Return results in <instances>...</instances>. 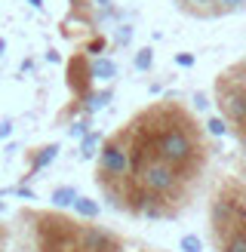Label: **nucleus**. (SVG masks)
<instances>
[{"label": "nucleus", "mask_w": 246, "mask_h": 252, "mask_svg": "<svg viewBox=\"0 0 246 252\" xmlns=\"http://www.w3.org/2000/svg\"><path fill=\"white\" fill-rule=\"evenodd\" d=\"M98 142H102V138H98L95 132H90V135H83V142H80V157H83V160H90V157H95V154H98Z\"/></svg>", "instance_id": "nucleus-13"}, {"label": "nucleus", "mask_w": 246, "mask_h": 252, "mask_svg": "<svg viewBox=\"0 0 246 252\" xmlns=\"http://www.w3.org/2000/svg\"><path fill=\"white\" fill-rule=\"evenodd\" d=\"M71 135H86V123H83V120L74 123V126H71Z\"/></svg>", "instance_id": "nucleus-24"}, {"label": "nucleus", "mask_w": 246, "mask_h": 252, "mask_svg": "<svg viewBox=\"0 0 246 252\" xmlns=\"http://www.w3.org/2000/svg\"><path fill=\"white\" fill-rule=\"evenodd\" d=\"M135 175L142 179L145 191L151 197H163V200H172L176 206L184 203V191H182V175L169 166L166 160H160L157 154L151 160H145L139 169H135Z\"/></svg>", "instance_id": "nucleus-2"}, {"label": "nucleus", "mask_w": 246, "mask_h": 252, "mask_svg": "<svg viewBox=\"0 0 246 252\" xmlns=\"http://www.w3.org/2000/svg\"><path fill=\"white\" fill-rule=\"evenodd\" d=\"M37 252H80V224L59 212H40L34 216Z\"/></svg>", "instance_id": "nucleus-1"}, {"label": "nucleus", "mask_w": 246, "mask_h": 252, "mask_svg": "<svg viewBox=\"0 0 246 252\" xmlns=\"http://www.w3.org/2000/svg\"><path fill=\"white\" fill-rule=\"evenodd\" d=\"M65 80H68V90L74 93L83 102V98L92 95V68H90V56L83 53H74L65 65Z\"/></svg>", "instance_id": "nucleus-5"}, {"label": "nucleus", "mask_w": 246, "mask_h": 252, "mask_svg": "<svg viewBox=\"0 0 246 252\" xmlns=\"http://www.w3.org/2000/svg\"><path fill=\"white\" fill-rule=\"evenodd\" d=\"M74 200H77V191H74L71 185H62L53 191V206L62 209V206H74Z\"/></svg>", "instance_id": "nucleus-11"}, {"label": "nucleus", "mask_w": 246, "mask_h": 252, "mask_svg": "<svg viewBox=\"0 0 246 252\" xmlns=\"http://www.w3.org/2000/svg\"><path fill=\"white\" fill-rule=\"evenodd\" d=\"M16 194L25 197V200H34V191H28V188H16Z\"/></svg>", "instance_id": "nucleus-26"}, {"label": "nucleus", "mask_w": 246, "mask_h": 252, "mask_svg": "<svg viewBox=\"0 0 246 252\" xmlns=\"http://www.w3.org/2000/svg\"><path fill=\"white\" fill-rule=\"evenodd\" d=\"M3 49H6V40H3V37H0V56H3Z\"/></svg>", "instance_id": "nucleus-30"}, {"label": "nucleus", "mask_w": 246, "mask_h": 252, "mask_svg": "<svg viewBox=\"0 0 246 252\" xmlns=\"http://www.w3.org/2000/svg\"><path fill=\"white\" fill-rule=\"evenodd\" d=\"M59 157V145H43L40 151H37V154H31V166H28V179L34 172H40L43 166H49V163H53Z\"/></svg>", "instance_id": "nucleus-9"}, {"label": "nucleus", "mask_w": 246, "mask_h": 252, "mask_svg": "<svg viewBox=\"0 0 246 252\" xmlns=\"http://www.w3.org/2000/svg\"><path fill=\"white\" fill-rule=\"evenodd\" d=\"M176 62H179V65H188V68H191V65H194V56H191V53H182Z\"/></svg>", "instance_id": "nucleus-23"}, {"label": "nucleus", "mask_w": 246, "mask_h": 252, "mask_svg": "<svg viewBox=\"0 0 246 252\" xmlns=\"http://www.w3.org/2000/svg\"><path fill=\"white\" fill-rule=\"evenodd\" d=\"M154 65V49H139V53H135V68H139V71H148V68H151Z\"/></svg>", "instance_id": "nucleus-14"}, {"label": "nucleus", "mask_w": 246, "mask_h": 252, "mask_svg": "<svg viewBox=\"0 0 246 252\" xmlns=\"http://www.w3.org/2000/svg\"><path fill=\"white\" fill-rule=\"evenodd\" d=\"M3 237H6V231H3V228H0V249H3Z\"/></svg>", "instance_id": "nucleus-31"}, {"label": "nucleus", "mask_w": 246, "mask_h": 252, "mask_svg": "<svg viewBox=\"0 0 246 252\" xmlns=\"http://www.w3.org/2000/svg\"><path fill=\"white\" fill-rule=\"evenodd\" d=\"M234 132H237V138H240V145L246 148V123H240V126H234Z\"/></svg>", "instance_id": "nucleus-22"}, {"label": "nucleus", "mask_w": 246, "mask_h": 252, "mask_svg": "<svg viewBox=\"0 0 246 252\" xmlns=\"http://www.w3.org/2000/svg\"><path fill=\"white\" fill-rule=\"evenodd\" d=\"M218 108L234 126L246 123V83L221 77L218 80Z\"/></svg>", "instance_id": "nucleus-4"}, {"label": "nucleus", "mask_w": 246, "mask_h": 252, "mask_svg": "<svg viewBox=\"0 0 246 252\" xmlns=\"http://www.w3.org/2000/svg\"><path fill=\"white\" fill-rule=\"evenodd\" d=\"M194 105H197V108H206L209 102H206V95H203V93H197V95H194Z\"/></svg>", "instance_id": "nucleus-25"}, {"label": "nucleus", "mask_w": 246, "mask_h": 252, "mask_svg": "<svg viewBox=\"0 0 246 252\" xmlns=\"http://www.w3.org/2000/svg\"><path fill=\"white\" fill-rule=\"evenodd\" d=\"M95 3H98V6H105V9H108V6H111V0H95Z\"/></svg>", "instance_id": "nucleus-29"}, {"label": "nucleus", "mask_w": 246, "mask_h": 252, "mask_svg": "<svg viewBox=\"0 0 246 252\" xmlns=\"http://www.w3.org/2000/svg\"><path fill=\"white\" fill-rule=\"evenodd\" d=\"M221 16H228V12H243L246 9V0H215Z\"/></svg>", "instance_id": "nucleus-16"}, {"label": "nucleus", "mask_w": 246, "mask_h": 252, "mask_svg": "<svg viewBox=\"0 0 246 252\" xmlns=\"http://www.w3.org/2000/svg\"><path fill=\"white\" fill-rule=\"evenodd\" d=\"M213 237L218 243V252H246V219L231 221L225 231H218Z\"/></svg>", "instance_id": "nucleus-7"}, {"label": "nucleus", "mask_w": 246, "mask_h": 252, "mask_svg": "<svg viewBox=\"0 0 246 252\" xmlns=\"http://www.w3.org/2000/svg\"><path fill=\"white\" fill-rule=\"evenodd\" d=\"M90 68H92V77L95 80H111V77H117V65L111 59H95L90 62Z\"/></svg>", "instance_id": "nucleus-10"}, {"label": "nucleus", "mask_w": 246, "mask_h": 252, "mask_svg": "<svg viewBox=\"0 0 246 252\" xmlns=\"http://www.w3.org/2000/svg\"><path fill=\"white\" fill-rule=\"evenodd\" d=\"M74 212L83 216V219H95L98 216V203H95V200H90V197H80L77 194V200H74Z\"/></svg>", "instance_id": "nucleus-12"}, {"label": "nucleus", "mask_w": 246, "mask_h": 252, "mask_svg": "<svg viewBox=\"0 0 246 252\" xmlns=\"http://www.w3.org/2000/svg\"><path fill=\"white\" fill-rule=\"evenodd\" d=\"M206 129H209V132H213L215 138H221V135H228V123H225V120H221V117H213V120H209V123H206Z\"/></svg>", "instance_id": "nucleus-18"}, {"label": "nucleus", "mask_w": 246, "mask_h": 252, "mask_svg": "<svg viewBox=\"0 0 246 252\" xmlns=\"http://www.w3.org/2000/svg\"><path fill=\"white\" fill-rule=\"evenodd\" d=\"M28 3H31L34 9H40V6H43V0H28Z\"/></svg>", "instance_id": "nucleus-27"}, {"label": "nucleus", "mask_w": 246, "mask_h": 252, "mask_svg": "<svg viewBox=\"0 0 246 252\" xmlns=\"http://www.w3.org/2000/svg\"><path fill=\"white\" fill-rule=\"evenodd\" d=\"M71 3H74V6H77V9H80V6H86V0H71Z\"/></svg>", "instance_id": "nucleus-28"}, {"label": "nucleus", "mask_w": 246, "mask_h": 252, "mask_svg": "<svg viewBox=\"0 0 246 252\" xmlns=\"http://www.w3.org/2000/svg\"><path fill=\"white\" fill-rule=\"evenodd\" d=\"M12 135V123L9 120H0V142H3V138H9Z\"/></svg>", "instance_id": "nucleus-20"}, {"label": "nucleus", "mask_w": 246, "mask_h": 252, "mask_svg": "<svg viewBox=\"0 0 246 252\" xmlns=\"http://www.w3.org/2000/svg\"><path fill=\"white\" fill-rule=\"evenodd\" d=\"M80 252H120V237L98 224H80Z\"/></svg>", "instance_id": "nucleus-6"}, {"label": "nucleus", "mask_w": 246, "mask_h": 252, "mask_svg": "<svg viewBox=\"0 0 246 252\" xmlns=\"http://www.w3.org/2000/svg\"><path fill=\"white\" fill-rule=\"evenodd\" d=\"M129 172H132V157L123 132L102 142V148H98V175L102 179H123Z\"/></svg>", "instance_id": "nucleus-3"}, {"label": "nucleus", "mask_w": 246, "mask_h": 252, "mask_svg": "<svg viewBox=\"0 0 246 252\" xmlns=\"http://www.w3.org/2000/svg\"><path fill=\"white\" fill-rule=\"evenodd\" d=\"M86 102H90V105H86V111H98V108H105V105L111 102V90H102L98 95H90Z\"/></svg>", "instance_id": "nucleus-15"}, {"label": "nucleus", "mask_w": 246, "mask_h": 252, "mask_svg": "<svg viewBox=\"0 0 246 252\" xmlns=\"http://www.w3.org/2000/svg\"><path fill=\"white\" fill-rule=\"evenodd\" d=\"M3 209H6V203H3V200H0V212H3Z\"/></svg>", "instance_id": "nucleus-32"}, {"label": "nucleus", "mask_w": 246, "mask_h": 252, "mask_svg": "<svg viewBox=\"0 0 246 252\" xmlns=\"http://www.w3.org/2000/svg\"><path fill=\"white\" fill-rule=\"evenodd\" d=\"M129 40V25H120V31H117V43H126Z\"/></svg>", "instance_id": "nucleus-21"}, {"label": "nucleus", "mask_w": 246, "mask_h": 252, "mask_svg": "<svg viewBox=\"0 0 246 252\" xmlns=\"http://www.w3.org/2000/svg\"><path fill=\"white\" fill-rule=\"evenodd\" d=\"M182 252H203L200 237H194V234H184V237H182Z\"/></svg>", "instance_id": "nucleus-17"}, {"label": "nucleus", "mask_w": 246, "mask_h": 252, "mask_svg": "<svg viewBox=\"0 0 246 252\" xmlns=\"http://www.w3.org/2000/svg\"><path fill=\"white\" fill-rule=\"evenodd\" d=\"M105 46H108V40H105V37H92V40H90V46H86V53H92V56H98V53H102Z\"/></svg>", "instance_id": "nucleus-19"}, {"label": "nucleus", "mask_w": 246, "mask_h": 252, "mask_svg": "<svg viewBox=\"0 0 246 252\" xmlns=\"http://www.w3.org/2000/svg\"><path fill=\"white\" fill-rule=\"evenodd\" d=\"M182 12H188V16H197V19H218L221 9L215 0H176Z\"/></svg>", "instance_id": "nucleus-8"}]
</instances>
